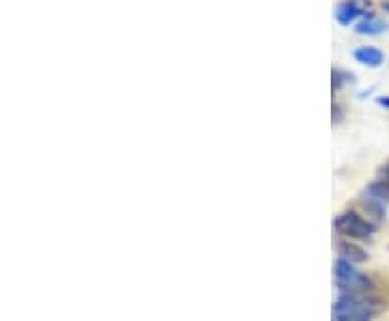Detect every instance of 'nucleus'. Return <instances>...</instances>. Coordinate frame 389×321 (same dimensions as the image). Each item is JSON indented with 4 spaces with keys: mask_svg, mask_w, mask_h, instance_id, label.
<instances>
[{
    "mask_svg": "<svg viewBox=\"0 0 389 321\" xmlns=\"http://www.w3.org/2000/svg\"><path fill=\"white\" fill-rule=\"evenodd\" d=\"M336 231L348 239H359V242H372L379 225L372 223L367 216L357 211H344L336 218Z\"/></svg>",
    "mask_w": 389,
    "mask_h": 321,
    "instance_id": "7ed1b4c3",
    "label": "nucleus"
},
{
    "mask_svg": "<svg viewBox=\"0 0 389 321\" xmlns=\"http://www.w3.org/2000/svg\"><path fill=\"white\" fill-rule=\"evenodd\" d=\"M376 102H379V106H383V108H387V110H389V95H385V97H379Z\"/></svg>",
    "mask_w": 389,
    "mask_h": 321,
    "instance_id": "9b49d317",
    "label": "nucleus"
},
{
    "mask_svg": "<svg viewBox=\"0 0 389 321\" xmlns=\"http://www.w3.org/2000/svg\"><path fill=\"white\" fill-rule=\"evenodd\" d=\"M353 58L357 63L365 65V67H381L385 63V54L379 48L372 46H361L353 52Z\"/></svg>",
    "mask_w": 389,
    "mask_h": 321,
    "instance_id": "423d86ee",
    "label": "nucleus"
},
{
    "mask_svg": "<svg viewBox=\"0 0 389 321\" xmlns=\"http://www.w3.org/2000/svg\"><path fill=\"white\" fill-rule=\"evenodd\" d=\"M359 203H361L365 216L372 220V223H376V225L385 223L387 205H389V190H387V186L381 182V179H379V182H372L363 190Z\"/></svg>",
    "mask_w": 389,
    "mask_h": 321,
    "instance_id": "20e7f679",
    "label": "nucleus"
},
{
    "mask_svg": "<svg viewBox=\"0 0 389 321\" xmlns=\"http://www.w3.org/2000/svg\"><path fill=\"white\" fill-rule=\"evenodd\" d=\"M383 11L389 13V0H383Z\"/></svg>",
    "mask_w": 389,
    "mask_h": 321,
    "instance_id": "f8f14e48",
    "label": "nucleus"
},
{
    "mask_svg": "<svg viewBox=\"0 0 389 321\" xmlns=\"http://www.w3.org/2000/svg\"><path fill=\"white\" fill-rule=\"evenodd\" d=\"M383 300L376 293H340L333 304L336 321H374L383 311Z\"/></svg>",
    "mask_w": 389,
    "mask_h": 321,
    "instance_id": "f257e3e1",
    "label": "nucleus"
},
{
    "mask_svg": "<svg viewBox=\"0 0 389 321\" xmlns=\"http://www.w3.org/2000/svg\"><path fill=\"white\" fill-rule=\"evenodd\" d=\"M367 9H370L367 0H344L336 9V19L342 26H350L353 22H357L359 17H365Z\"/></svg>",
    "mask_w": 389,
    "mask_h": 321,
    "instance_id": "39448f33",
    "label": "nucleus"
},
{
    "mask_svg": "<svg viewBox=\"0 0 389 321\" xmlns=\"http://www.w3.org/2000/svg\"><path fill=\"white\" fill-rule=\"evenodd\" d=\"M338 250H340V257L346 259V261H350V263H363V261L367 259V254L361 248H357L353 244H346V242H340Z\"/></svg>",
    "mask_w": 389,
    "mask_h": 321,
    "instance_id": "6e6552de",
    "label": "nucleus"
},
{
    "mask_svg": "<svg viewBox=\"0 0 389 321\" xmlns=\"http://www.w3.org/2000/svg\"><path fill=\"white\" fill-rule=\"evenodd\" d=\"M381 175H383V177H381V182H383V184L387 186V190H389V166H387V168H383V173H381Z\"/></svg>",
    "mask_w": 389,
    "mask_h": 321,
    "instance_id": "9d476101",
    "label": "nucleus"
},
{
    "mask_svg": "<svg viewBox=\"0 0 389 321\" xmlns=\"http://www.w3.org/2000/svg\"><path fill=\"white\" fill-rule=\"evenodd\" d=\"M355 31H357V35L374 37V35H381L383 31H387V24L383 22L381 17H376L374 13H367L363 19H359V22H357Z\"/></svg>",
    "mask_w": 389,
    "mask_h": 321,
    "instance_id": "0eeeda50",
    "label": "nucleus"
},
{
    "mask_svg": "<svg viewBox=\"0 0 389 321\" xmlns=\"http://www.w3.org/2000/svg\"><path fill=\"white\" fill-rule=\"evenodd\" d=\"M348 78H353V76H348V73H344V71H340V69H333V87H336V89L342 87Z\"/></svg>",
    "mask_w": 389,
    "mask_h": 321,
    "instance_id": "1a4fd4ad",
    "label": "nucleus"
},
{
    "mask_svg": "<svg viewBox=\"0 0 389 321\" xmlns=\"http://www.w3.org/2000/svg\"><path fill=\"white\" fill-rule=\"evenodd\" d=\"M336 285L340 293H374V285L367 276H363L359 270H355V263L338 257L336 259Z\"/></svg>",
    "mask_w": 389,
    "mask_h": 321,
    "instance_id": "f03ea898",
    "label": "nucleus"
}]
</instances>
